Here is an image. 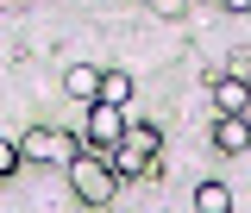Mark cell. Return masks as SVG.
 Wrapping results in <instances>:
<instances>
[{"instance_id":"6","label":"cell","mask_w":251,"mask_h":213,"mask_svg":"<svg viewBox=\"0 0 251 213\" xmlns=\"http://www.w3.org/2000/svg\"><path fill=\"white\" fill-rule=\"evenodd\" d=\"M214 107H220V113H245V107H251V82L220 75V82H214Z\"/></svg>"},{"instance_id":"3","label":"cell","mask_w":251,"mask_h":213,"mask_svg":"<svg viewBox=\"0 0 251 213\" xmlns=\"http://www.w3.org/2000/svg\"><path fill=\"white\" fill-rule=\"evenodd\" d=\"M19 151H25V163H69L82 144H75L69 132H57V125H38V132H25V144H19Z\"/></svg>"},{"instance_id":"8","label":"cell","mask_w":251,"mask_h":213,"mask_svg":"<svg viewBox=\"0 0 251 213\" xmlns=\"http://www.w3.org/2000/svg\"><path fill=\"white\" fill-rule=\"evenodd\" d=\"M195 213H232V188L226 182H201L195 188Z\"/></svg>"},{"instance_id":"11","label":"cell","mask_w":251,"mask_h":213,"mask_svg":"<svg viewBox=\"0 0 251 213\" xmlns=\"http://www.w3.org/2000/svg\"><path fill=\"white\" fill-rule=\"evenodd\" d=\"M226 13H251V0H226Z\"/></svg>"},{"instance_id":"5","label":"cell","mask_w":251,"mask_h":213,"mask_svg":"<svg viewBox=\"0 0 251 213\" xmlns=\"http://www.w3.org/2000/svg\"><path fill=\"white\" fill-rule=\"evenodd\" d=\"M245 144H251V119H245V113H220V119H214V151L239 157Z\"/></svg>"},{"instance_id":"2","label":"cell","mask_w":251,"mask_h":213,"mask_svg":"<svg viewBox=\"0 0 251 213\" xmlns=\"http://www.w3.org/2000/svg\"><path fill=\"white\" fill-rule=\"evenodd\" d=\"M69 182H75V194H82L88 207H107L113 188H120V169H113L107 157H94V151H75L69 157Z\"/></svg>"},{"instance_id":"4","label":"cell","mask_w":251,"mask_h":213,"mask_svg":"<svg viewBox=\"0 0 251 213\" xmlns=\"http://www.w3.org/2000/svg\"><path fill=\"white\" fill-rule=\"evenodd\" d=\"M126 138V107H113V100H88V144L94 151H113Z\"/></svg>"},{"instance_id":"9","label":"cell","mask_w":251,"mask_h":213,"mask_svg":"<svg viewBox=\"0 0 251 213\" xmlns=\"http://www.w3.org/2000/svg\"><path fill=\"white\" fill-rule=\"evenodd\" d=\"M100 100L126 107V100H132V75H126V69H100Z\"/></svg>"},{"instance_id":"7","label":"cell","mask_w":251,"mask_h":213,"mask_svg":"<svg viewBox=\"0 0 251 213\" xmlns=\"http://www.w3.org/2000/svg\"><path fill=\"white\" fill-rule=\"evenodd\" d=\"M63 88L75 94V100H100V69H88V63H75V69L63 75Z\"/></svg>"},{"instance_id":"10","label":"cell","mask_w":251,"mask_h":213,"mask_svg":"<svg viewBox=\"0 0 251 213\" xmlns=\"http://www.w3.org/2000/svg\"><path fill=\"white\" fill-rule=\"evenodd\" d=\"M19 163H25V151H19V144H13V138H0V182H6V176H13V169H19Z\"/></svg>"},{"instance_id":"1","label":"cell","mask_w":251,"mask_h":213,"mask_svg":"<svg viewBox=\"0 0 251 213\" xmlns=\"http://www.w3.org/2000/svg\"><path fill=\"white\" fill-rule=\"evenodd\" d=\"M157 151H163V132H157L151 119H132L107 163L120 169V182H132V176H151V169H157Z\"/></svg>"}]
</instances>
